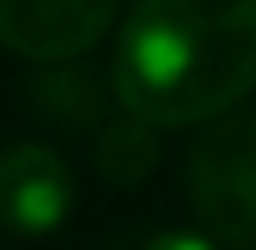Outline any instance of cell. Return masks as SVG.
Here are the masks:
<instances>
[{"label": "cell", "instance_id": "1", "mask_svg": "<svg viewBox=\"0 0 256 250\" xmlns=\"http://www.w3.org/2000/svg\"><path fill=\"white\" fill-rule=\"evenodd\" d=\"M256 82V0H136L109 87L142 125H207Z\"/></svg>", "mask_w": 256, "mask_h": 250}, {"label": "cell", "instance_id": "5", "mask_svg": "<svg viewBox=\"0 0 256 250\" xmlns=\"http://www.w3.org/2000/svg\"><path fill=\"white\" fill-rule=\"evenodd\" d=\"M93 163H98L104 180H114V185H142V180L158 169V136H153V125H142V120L104 125L98 147H93Z\"/></svg>", "mask_w": 256, "mask_h": 250}, {"label": "cell", "instance_id": "3", "mask_svg": "<svg viewBox=\"0 0 256 250\" xmlns=\"http://www.w3.org/2000/svg\"><path fill=\"white\" fill-rule=\"evenodd\" d=\"M114 16L120 0H0V44L22 60L60 65L98 49Z\"/></svg>", "mask_w": 256, "mask_h": 250}, {"label": "cell", "instance_id": "2", "mask_svg": "<svg viewBox=\"0 0 256 250\" xmlns=\"http://www.w3.org/2000/svg\"><path fill=\"white\" fill-rule=\"evenodd\" d=\"M186 191L202 218L207 240L224 250H251L256 240V120L229 109L207 120V136L191 147Z\"/></svg>", "mask_w": 256, "mask_h": 250}, {"label": "cell", "instance_id": "4", "mask_svg": "<svg viewBox=\"0 0 256 250\" xmlns=\"http://www.w3.org/2000/svg\"><path fill=\"white\" fill-rule=\"evenodd\" d=\"M71 169L54 147L16 142L0 152V229L11 234H54L71 218Z\"/></svg>", "mask_w": 256, "mask_h": 250}, {"label": "cell", "instance_id": "7", "mask_svg": "<svg viewBox=\"0 0 256 250\" xmlns=\"http://www.w3.org/2000/svg\"><path fill=\"white\" fill-rule=\"evenodd\" d=\"M142 250H224V245L207 240V234H191V229H164V234H153Z\"/></svg>", "mask_w": 256, "mask_h": 250}, {"label": "cell", "instance_id": "6", "mask_svg": "<svg viewBox=\"0 0 256 250\" xmlns=\"http://www.w3.org/2000/svg\"><path fill=\"white\" fill-rule=\"evenodd\" d=\"M38 103L50 109L54 120H66V125H76V120H98V82L82 71H54V76H44L38 87Z\"/></svg>", "mask_w": 256, "mask_h": 250}]
</instances>
